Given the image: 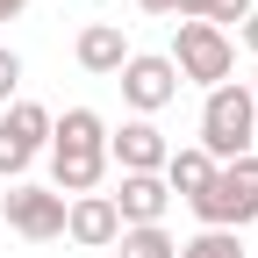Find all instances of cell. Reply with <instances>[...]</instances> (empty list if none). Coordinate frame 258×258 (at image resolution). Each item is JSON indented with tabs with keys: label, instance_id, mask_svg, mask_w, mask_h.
Segmentation results:
<instances>
[{
	"label": "cell",
	"instance_id": "2e32d148",
	"mask_svg": "<svg viewBox=\"0 0 258 258\" xmlns=\"http://www.w3.org/2000/svg\"><path fill=\"white\" fill-rule=\"evenodd\" d=\"M258 8V0H208V8H201V22H215V29H230V22H244Z\"/></svg>",
	"mask_w": 258,
	"mask_h": 258
},
{
	"label": "cell",
	"instance_id": "8992f818",
	"mask_svg": "<svg viewBox=\"0 0 258 258\" xmlns=\"http://www.w3.org/2000/svg\"><path fill=\"white\" fill-rule=\"evenodd\" d=\"M115 86H122V108L129 115H165L172 101H179V72H172V57L165 50H129V64L115 72Z\"/></svg>",
	"mask_w": 258,
	"mask_h": 258
},
{
	"label": "cell",
	"instance_id": "52a82bcc",
	"mask_svg": "<svg viewBox=\"0 0 258 258\" xmlns=\"http://www.w3.org/2000/svg\"><path fill=\"white\" fill-rule=\"evenodd\" d=\"M0 222H8L15 237H29V244H57L64 237V194H50L36 179H15L0 194Z\"/></svg>",
	"mask_w": 258,
	"mask_h": 258
},
{
	"label": "cell",
	"instance_id": "8fae6325",
	"mask_svg": "<svg viewBox=\"0 0 258 258\" xmlns=\"http://www.w3.org/2000/svg\"><path fill=\"white\" fill-rule=\"evenodd\" d=\"M108 201H115V215H122V230H144V222H165L172 194H165L158 172H122V186L108 194Z\"/></svg>",
	"mask_w": 258,
	"mask_h": 258
},
{
	"label": "cell",
	"instance_id": "5bb4252c",
	"mask_svg": "<svg viewBox=\"0 0 258 258\" xmlns=\"http://www.w3.org/2000/svg\"><path fill=\"white\" fill-rule=\"evenodd\" d=\"M179 258H244V230H194Z\"/></svg>",
	"mask_w": 258,
	"mask_h": 258
},
{
	"label": "cell",
	"instance_id": "ba28073f",
	"mask_svg": "<svg viewBox=\"0 0 258 258\" xmlns=\"http://www.w3.org/2000/svg\"><path fill=\"white\" fill-rule=\"evenodd\" d=\"M165 158H172V144H165L158 122L129 115L122 129H108V165H115V172H165Z\"/></svg>",
	"mask_w": 258,
	"mask_h": 258
},
{
	"label": "cell",
	"instance_id": "277c9868",
	"mask_svg": "<svg viewBox=\"0 0 258 258\" xmlns=\"http://www.w3.org/2000/svg\"><path fill=\"white\" fill-rule=\"evenodd\" d=\"M186 208H194L201 230H244V222H258V151L215 165L208 194H201V201H186Z\"/></svg>",
	"mask_w": 258,
	"mask_h": 258
},
{
	"label": "cell",
	"instance_id": "4fadbf2b",
	"mask_svg": "<svg viewBox=\"0 0 258 258\" xmlns=\"http://www.w3.org/2000/svg\"><path fill=\"white\" fill-rule=\"evenodd\" d=\"M115 258H179V237L165 230V222H144V230L115 237Z\"/></svg>",
	"mask_w": 258,
	"mask_h": 258
},
{
	"label": "cell",
	"instance_id": "9c48e42d",
	"mask_svg": "<svg viewBox=\"0 0 258 258\" xmlns=\"http://www.w3.org/2000/svg\"><path fill=\"white\" fill-rule=\"evenodd\" d=\"M64 237H72L79 251H115L122 237V215L108 194H79V201H64Z\"/></svg>",
	"mask_w": 258,
	"mask_h": 258
},
{
	"label": "cell",
	"instance_id": "6da1fadb",
	"mask_svg": "<svg viewBox=\"0 0 258 258\" xmlns=\"http://www.w3.org/2000/svg\"><path fill=\"white\" fill-rule=\"evenodd\" d=\"M50 194H64V201H79V194H101L108 179V122L93 108H64L50 122Z\"/></svg>",
	"mask_w": 258,
	"mask_h": 258
},
{
	"label": "cell",
	"instance_id": "e0dca14e",
	"mask_svg": "<svg viewBox=\"0 0 258 258\" xmlns=\"http://www.w3.org/2000/svg\"><path fill=\"white\" fill-rule=\"evenodd\" d=\"M237 36H244V50H251V57H258V8H251V15H244V22H237Z\"/></svg>",
	"mask_w": 258,
	"mask_h": 258
},
{
	"label": "cell",
	"instance_id": "7a4b0ae2",
	"mask_svg": "<svg viewBox=\"0 0 258 258\" xmlns=\"http://www.w3.org/2000/svg\"><path fill=\"white\" fill-rule=\"evenodd\" d=\"M201 144L215 165H230V158H251V144H258V108H251V93H244V79H222V86H208L201 93Z\"/></svg>",
	"mask_w": 258,
	"mask_h": 258
},
{
	"label": "cell",
	"instance_id": "5b68a950",
	"mask_svg": "<svg viewBox=\"0 0 258 258\" xmlns=\"http://www.w3.org/2000/svg\"><path fill=\"white\" fill-rule=\"evenodd\" d=\"M50 122L57 115L43 101H8V108H0V179H8V186L50 151Z\"/></svg>",
	"mask_w": 258,
	"mask_h": 258
},
{
	"label": "cell",
	"instance_id": "44dd1931",
	"mask_svg": "<svg viewBox=\"0 0 258 258\" xmlns=\"http://www.w3.org/2000/svg\"><path fill=\"white\" fill-rule=\"evenodd\" d=\"M244 93H251V108H258V72H251V79H244Z\"/></svg>",
	"mask_w": 258,
	"mask_h": 258
},
{
	"label": "cell",
	"instance_id": "30bf717a",
	"mask_svg": "<svg viewBox=\"0 0 258 258\" xmlns=\"http://www.w3.org/2000/svg\"><path fill=\"white\" fill-rule=\"evenodd\" d=\"M72 57H79V72L115 79L122 64H129V29H122V22H86L79 36H72Z\"/></svg>",
	"mask_w": 258,
	"mask_h": 258
},
{
	"label": "cell",
	"instance_id": "7c38bea8",
	"mask_svg": "<svg viewBox=\"0 0 258 258\" xmlns=\"http://www.w3.org/2000/svg\"><path fill=\"white\" fill-rule=\"evenodd\" d=\"M165 194H179V201H201L208 194V179H215V158L201 151V144H172V158H165Z\"/></svg>",
	"mask_w": 258,
	"mask_h": 258
},
{
	"label": "cell",
	"instance_id": "ffe728a7",
	"mask_svg": "<svg viewBox=\"0 0 258 258\" xmlns=\"http://www.w3.org/2000/svg\"><path fill=\"white\" fill-rule=\"evenodd\" d=\"M22 8H29V0H0V22H15V15H22Z\"/></svg>",
	"mask_w": 258,
	"mask_h": 258
},
{
	"label": "cell",
	"instance_id": "ac0fdd59",
	"mask_svg": "<svg viewBox=\"0 0 258 258\" xmlns=\"http://www.w3.org/2000/svg\"><path fill=\"white\" fill-rule=\"evenodd\" d=\"M144 15H179V0H137Z\"/></svg>",
	"mask_w": 258,
	"mask_h": 258
},
{
	"label": "cell",
	"instance_id": "d6986e66",
	"mask_svg": "<svg viewBox=\"0 0 258 258\" xmlns=\"http://www.w3.org/2000/svg\"><path fill=\"white\" fill-rule=\"evenodd\" d=\"M201 8H208V0H179V22H201Z\"/></svg>",
	"mask_w": 258,
	"mask_h": 258
},
{
	"label": "cell",
	"instance_id": "9a60e30c",
	"mask_svg": "<svg viewBox=\"0 0 258 258\" xmlns=\"http://www.w3.org/2000/svg\"><path fill=\"white\" fill-rule=\"evenodd\" d=\"M8 101H22V57L0 43V108H8Z\"/></svg>",
	"mask_w": 258,
	"mask_h": 258
},
{
	"label": "cell",
	"instance_id": "3957f363",
	"mask_svg": "<svg viewBox=\"0 0 258 258\" xmlns=\"http://www.w3.org/2000/svg\"><path fill=\"white\" fill-rule=\"evenodd\" d=\"M172 72H179V86H222L237 72V43H230V29H215V22H172Z\"/></svg>",
	"mask_w": 258,
	"mask_h": 258
}]
</instances>
